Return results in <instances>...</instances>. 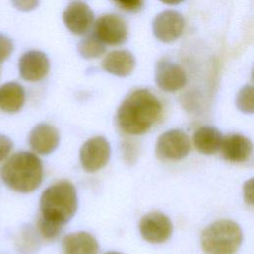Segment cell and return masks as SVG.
Masks as SVG:
<instances>
[{
  "instance_id": "cell-26",
  "label": "cell",
  "mask_w": 254,
  "mask_h": 254,
  "mask_svg": "<svg viewBox=\"0 0 254 254\" xmlns=\"http://www.w3.org/2000/svg\"><path fill=\"white\" fill-rule=\"evenodd\" d=\"M13 6L23 12H29L39 6L40 0H11Z\"/></svg>"
},
{
  "instance_id": "cell-22",
  "label": "cell",
  "mask_w": 254,
  "mask_h": 254,
  "mask_svg": "<svg viewBox=\"0 0 254 254\" xmlns=\"http://www.w3.org/2000/svg\"><path fill=\"white\" fill-rule=\"evenodd\" d=\"M236 106L244 113L254 111V89L252 85L243 86L236 96Z\"/></svg>"
},
{
  "instance_id": "cell-14",
  "label": "cell",
  "mask_w": 254,
  "mask_h": 254,
  "mask_svg": "<svg viewBox=\"0 0 254 254\" xmlns=\"http://www.w3.org/2000/svg\"><path fill=\"white\" fill-rule=\"evenodd\" d=\"M220 149L225 160L241 163L250 158L252 154V143L243 135L231 134L222 138Z\"/></svg>"
},
{
  "instance_id": "cell-8",
  "label": "cell",
  "mask_w": 254,
  "mask_h": 254,
  "mask_svg": "<svg viewBox=\"0 0 254 254\" xmlns=\"http://www.w3.org/2000/svg\"><path fill=\"white\" fill-rule=\"evenodd\" d=\"M142 237L151 243H162L169 239L173 232V224L164 213L153 211L144 215L139 223Z\"/></svg>"
},
{
  "instance_id": "cell-20",
  "label": "cell",
  "mask_w": 254,
  "mask_h": 254,
  "mask_svg": "<svg viewBox=\"0 0 254 254\" xmlns=\"http://www.w3.org/2000/svg\"><path fill=\"white\" fill-rule=\"evenodd\" d=\"M77 50L82 58L91 60L102 56L105 52V46L95 36H88L79 42Z\"/></svg>"
},
{
  "instance_id": "cell-5",
  "label": "cell",
  "mask_w": 254,
  "mask_h": 254,
  "mask_svg": "<svg viewBox=\"0 0 254 254\" xmlns=\"http://www.w3.org/2000/svg\"><path fill=\"white\" fill-rule=\"evenodd\" d=\"M190 150L189 136L182 130L173 129L163 133L157 140L155 152L163 160H181Z\"/></svg>"
},
{
  "instance_id": "cell-11",
  "label": "cell",
  "mask_w": 254,
  "mask_h": 254,
  "mask_svg": "<svg viewBox=\"0 0 254 254\" xmlns=\"http://www.w3.org/2000/svg\"><path fill=\"white\" fill-rule=\"evenodd\" d=\"M65 27L74 35H85L94 24V15L88 5L83 2L70 3L63 14Z\"/></svg>"
},
{
  "instance_id": "cell-15",
  "label": "cell",
  "mask_w": 254,
  "mask_h": 254,
  "mask_svg": "<svg viewBox=\"0 0 254 254\" xmlns=\"http://www.w3.org/2000/svg\"><path fill=\"white\" fill-rule=\"evenodd\" d=\"M102 67L111 74L127 76L135 67V58L127 50H115L105 56L102 61Z\"/></svg>"
},
{
  "instance_id": "cell-3",
  "label": "cell",
  "mask_w": 254,
  "mask_h": 254,
  "mask_svg": "<svg viewBox=\"0 0 254 254\" xmlns=\"http://www.w3.org/2000/svg\"><path fill=\"white\" fill-rule=\"evenodd\" d=\"M41 216L64 225L71 219L77 209V194L74 186L60 181L46 189L40 198Z\"/></svg>"
},
{
  "instance_id": "cell-16",
  "label": "cell",
  "mask_w": 254,
  "mask_h": 254,
  "mask_svg": "<svg viewBox=\"0 0 254 254\" xmlns=\"http://www.w3.org/2000/svg\"><path fill=\"white\" fill-rule=\"evenodd\" d=\"M64 254H97L96 239L85 231L69 233L63 240Z\"/></svg>"
},
{
  "instance_id": "cell-25",
  "label": "cell",
  "mask_w": 254,
  "mask_h": 254,
  "mask_svg": "<svg viewBox=\"0 0 254 254\" xmlns=\"http://www.w3.org/2000/svg\"><path fill=\"white\" fill-rule=\"evenodd\" d=\"M122 10L127 12H137L143 5V0H112Z\"/></svg>"
},
{
  "instance_id": "cell-23",
  "label": "cell",
  "mask_w": 254,
  "mask_h": 254,
  "mask_svg": "<svg viewBox=\"0 0 254 254\" xmlns=\"http://www.w3.org/2000/svg\"><path fill=\"white\" fill-rule=\"evenodd\" d=\"M14 50L13 42L10 38L0 34V64L6 61Z\"/></svg>"
},
{
  "instance_id": "cell-17",
  "label": "cell",
  "mask_w": 254,
  "mask_h": 254,
  "mask_svg": "<svg viewBox=\"0 0 254 254\" xmlns=\"http://www.w3.org/2000/svg\"><path fill=\"white\" fill-rule=\"evenodd\" d=\"M25 89L17 82H7L0 86V110L7 113L20 111L25 103Z\"/></svg>"
},
{
  "instance_id": "cell-21",
  "label": "cell",
  "mask_w": 254,
  "mask_h": 254,
  "mask_svg": "<svg viewBox=\"0 0 254 254\" xmlns=\"http://www.w3.org/2000/svg\"><path fill=\"white\" fill-rule=\"evenodd\" d=\"M62 229H63V225L53 222L51 220H48L42 217L41 215L37 220V226H36L37 233L44 240H48V241L54 240L60 235V233L62 232Z\"/></svg>"
},
{
  "instance_id": "cell-10",
  "label": "cell",
  "mask_w": 254,
  "mask_h": 254,
  "mask_svg": "<svg viewBox=\"0 0 254 254\" xmlns=\"http://www.w3.org/2000/svg\"><path fill=\"white\" fill-rule=\"evenodd\" d=\"M152 28L158 40L171 43L182 36L185 29V19L179 12L167 10L156 16Z\"/></svg>"
},
{
  "instance_id": "cell-24",
  "label": "cell",
  "mask_w": 254,
  "mask_h": 254,
  "mask_svg": "<svg viewBox=\"0 0 254 254\" xmlns=\"http://www.w3.org/2000/svg\"><path fill=\"white\" fill-rule=\"evenodd\" d=\"M13 146L14 144L8 136L0 134V163L4 162L10 156Z\"/></svg>"
},
{
  "instance_id": "cell-27",
  "label": "cell",
  "mask_w": 254,
  "mask_h": 254,
  "mask_svg": "<svg viewBox=\"0 0 254 254\" xmlns=\"http://www.w3.org/2000/svg\"><path fill=\"white\" fill-rule=\"evenodd\" d=\"M243 191H244L245 201L249 204H253V180L252 179H250L248 182L244 184Z\"/></svg>"
},
{
  "instance_id": "cell-4",
  "label": "cell",
  "mask_w": 254,
  "mask_h": 254,
  "mask_svg": "<svg viewBox=\"0 0 254 254\" xmlns=\"http://www.w3.org/2000/svg\"><path fill=\"white\" fill-rule=\"evenodd\" d=\"M200 242L206 254H234L241 245L242 231L232 220H217L202 231Z\"/></svg>"
},
{
  "instance_id": "cell-13",
  "label": "cell",
  "mask_w": 254,
  "mask_h": 254,
  "mask_svg": "<svg viewBox=\"0 0 254 254\" xmlns=\"http://www.w3.org/2000/svg\"><path fill=\"white\" fill-rule=\"evenodd\" d=\"M60 143V134L56 127L47 123L36 125L29 134L31 149L40 155H49L54 152Z\"/></svg>"
},
{
  "instance_id": "cell-2",
  "label": "cell",
  "mask_w": 254,
  "mask_h": 254,
  "mask_svg": "<svg viewBox=\"0 0 254 254\" xmlns=\"http://www.w3.org/2000/svg\"><path fill=\"white\" fill-rule=\"evenodd\" d=\"M44 176L40 158L31 152H18L9 156L0 169L3 183L11 190L28 193L37 190Z\"/></svg>"
},
{
  "instance_id": "cell-6",
  "label": "cell",
  "mask_w": 254,
  "mask_h": 254,
  "mask_svg": "<svg viewBox=\"0 0 254 254\" xmlns=\"http://www.w3.org/2000/svg\"><path fill=\"white\" fill-rule=\"evenodd\" d=\"M94 36L103 44L118 46L127 40L128 27L118 15L104 14L94 23Z\"/></svg>"
},
{
  "instance_id": "cell-18",
  "label": "cell",
  "mask_w": 254,
  "mask_h": 254,
  "mask_svg": "<svg viewBox=\"0 0 254 254\" xmlns=\"http://www.w3.org/2000/svg\"><path fill=\"white\" fill-rule=\"evenodd\" d=\"M222 138L217 128L202 126L194 132L193 143L197 151L205 155H211L220 149Z\"/></svg>"
},
{
  "instance_id": "cell-9",
  "label": "cell",
  "mask_w": 254,
  "mask_h": 254,
  "mask_svg": "<svg viewBox=\"0 0 254 254\" xmlns=\"http://www.w3.org/2000/svg\"><path fill=\"white\" fill-rule=\"evenodd\" d=\"M155 80L162 90L175 92L187 84L188 77L181 65L170 60L162 59L156 64Z\"/></svg>"
},
{
  "instance_id": "cell-12",
  "label": "cell",
  "mask_w": 254,
  "mask_h": 254,
  "mask_svg": "<svg viewBox=\"0 0 254 254\" xmlns=\"http://www.w3.org/2000/svg\"><path fill=\"white\" fill-rule=\"evenodd\" d=\"M49 70V59L41 51H28L19 60V72L24 80L32 82L42 80Z\"/></svg>"
},
{
  "instance_id": "cell-28",
  "label": "cell",
  "mask_w": 254,
  "mask_h": 254,
  "mask_svg": "<svg viewBox=\"0 0 254 254\" xmlns=\"http://www.w3.org/2000/svg\"><path fill=\"white\" fill-rule=\"evenodd\" d=\"M160 1L165 4H168V5H177L181 2H183L184 0H160Z\"/></svg>"
},
{
  "instance_id": "cell-29",
  "label": "cell",
  "mask_w": 254,
  "mask_h": 254,
  "mask_svg": "<svg viewBox=\"0 0 254 254\" xmlns=\"http://www.w3.org/2000/svg\"><path fill=\"white\" fill-rule=\"evenodd\" d=\"M105 254H121V253H119V252H107Z\"/></svg>"
},
{
  "instance_id": "cell-19",
  "label": "cell",
  "mask_w": 254,
  "mask_h": 254,
  "mask_svg": "<svg viewBox=\"0 0 254 254\" xmlns=\"http://www.w3.org/2000/svg\"><path fill=\"white\" fill-rule=\"evenodd\" d=\"M16 245L18 250L23 254H31L37 251L40 246L37 230L33 229L30 225L24 226L16 239Z\"/></svg>"
},
{
  "instance_id": "cell-7",
  "label": "cell",
  "mask_w": 254,
  "mask_h": 254,
  "mask_svg": "<svg viewBox=\"0 0 254 254\" xmlns=\"http://www.w3.org/2000/svg\"><path fill=\"white\" fill-rule=\"evenodd\" d=\"M80 162L87 172L103 168L110 157V146L104 137L96 136L87 140L80 149Z\"/></svg>"
},
{
  "instance_id": "cell-1",
  "label": "cell",
  "mask_w": 254,
  "mask_h": 254,
  "mask_svg": "<svg viewBox=\"0 0 254 254\" xmlns=\"http://www.w3.org/2000/svg\"><path fill=\"white\" fill-rule=\"evenodd\" d=\"M162 111L160 100L148 89L140 88L129 93L122 101L116 121L124 133L141 135L158 121Z\"/></svg>"
}]
</instances>
